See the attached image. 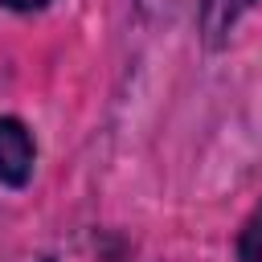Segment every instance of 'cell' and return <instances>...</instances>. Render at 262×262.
I'll return each instance as SVG.
<instances>
[{"instance_id": "obj_1", "label": "cell", "mask_w": 262, "mask_h": 262, "mask_svg": "<svg viewBox=\"0 0 262 262\" xmlns=\"http://www.w3.org/2000/svg\"><path fill=\"white\" fill-rule=\"evenodd\" d=\"M33 176V139L16 119H0V180L25 184Z\"/></svg>"}, {"instance_id": "obj_2", "label": "cell", "mask_w": 262, "mask_h": 262, "mask_svg": "<svg viewBox=\"0 0 262 262\" xmlns=\"http://www.w3.org/2000/svg\"><path fill=\"white\" fill-rule=\"evenodd\" d=\"M250 4H254V0H205V8H201V29H205V37L217 45Z\"/></svg>"}, {"instance_id": "obj_3", "label": "cell", "mask_w": 262, "mask_h": 262, "mask_svg": "<svg viewBox=\"0 0 262 262\" xmlns=\"http://www.w3.org/2000/svg\"><path fill=\"white\" fill-rule=\"evenodd\" d=\"M237 254H242V262H262V213H258V217L242 229Z\"/></svg>"}, {"instance_id": "obj_4", "label": "cell", "mask_w": 262, "mask_h": 262, "mask_svg": "<svg viewBox=\"0 0 262 262\" xmlns=\"http://www.w3.org/2000/svg\"><path fill=\"white\" fill-rule=\"evenodd\" d=\"M0 4H8V8H37V4H45V0H0Z\"/></svg>"}, {"instance_id": "obj_5", "label": "cell", "mask_w": 262, "mask_h": 262, "mask_svg": "<svg viewBox=\"0 0 262 262\" xmlns=\"http://www.w3.org/2000/svg\"><path fill=\"white\" fill-rule=\"evenodd\" d=\"M139 4H156V0H139Z\"/></svg>"}]
</instances>
